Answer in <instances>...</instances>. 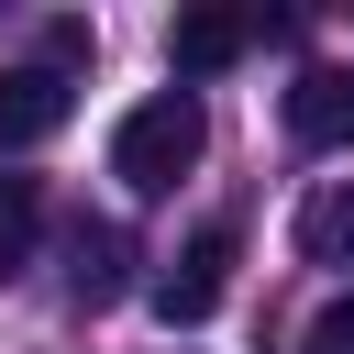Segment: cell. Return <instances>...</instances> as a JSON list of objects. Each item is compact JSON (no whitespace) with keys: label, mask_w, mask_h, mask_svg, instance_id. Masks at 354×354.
I'll list each match as a JSON object with an SVG mask.
<instances>
[{"label":"cell","mask_w":354,"mask_h":354,"mask_svg":"<svg viewBox=\"0 0 354 354\" xmlns=\"http://www.w3.org/2000/svg\"><path fill=\"white\" fill-rule=\"evenodd\" d=\"M33 232H44V188L0 166V277H22V266H33Z\"/></svg>","instance_id":"8"},{"label":"cell","mask_w":354,"mask_h":354,"mask_svg":"<svg viewBox=\"0 0 354 354\" xmlns=\"http://www.w3.org/2000/svg\"><path fill=\"white\" fill-rule=\"evenodd\" d=\"M232 254H243V232H232V221H199V232L177 243V266L144 288L155 321H166V332H199V321L221 310V288H232Z\"/></svg>","instance_id":"2"},{"label":"cell","mask_w":354,"mask_h":354,"mask_svg":"<svg viewBox=\"0 0 354 354\" xmlns=\"http://www.w3.org/2000/svg\"><path fill=\"white\" fill-rule=\"evenodd\" d=\"M299 254L332 266V277H354V177L310 188V210H299Z\"/></svg>","instance_id":"7"},{"label":"cell","mask_w":354,"mask_h":354,"mask_svg":"<svg viewBox=\"0 0 354 354\" xmlns=\"http://www.w3.org/2000/svg\"><path fill=\"white\" fill-rule=\"evenodd\" d=\"M299 354H354V288L310 310V332H299Z\"/></svg>","instance_id":"9"},{"label":"cell","mask_w":354,"mask_h":354,"mask_svg":"<svg viewBox=\"0 0 354 354\" xmlns=\"http://www.w3.org/2000/svg\"><path fill=\"white\" fill-rule=\"evenodd\" d=\"M66 111H77V77H66V66H0V155L55 144Z\"/></svg>","instance_id":"3"},{"label":"cell","mask_w":354,"mask_h":354,"mask_svg":"<svg viewBox=\"0 0 354 354\" xmlns=\"http://www.w3.org/2000/svg\"><path fill=\"white\" fill-rule=\"evenodd\" d=\"M199 144H210V111H199L188 88H155V100H133V111L111 122V177H122L133 199H166V188L199 166Z\"/></svg>","instance_id":"1"},{"label":"cell","mask_w":354,"mask_h":354,"mask_svg":"<svg viewBox=\"0 0 354 354\" xmlns=\"http://www.w3.org/2000/svg\"><path fill=\"white\" fill-rule=\"evenodd\" d=\"M254 44H266V11H177V33H166L177 77H221V66H243Z\"/></svg>","instance_id":"4"},{"label":"cell","mask_w":354,"mask_h":354,"mask_svg":"<svg viewBox=\"0 0 354 354\" xmlns=\"http://www.w3.org/2000/svg\"><path fill=\"white\" fill-rule=\"evenodd\" d=\"M122 266H133V232H122V221H77V232H66V299H77V310L122 299Z\"/></svg>","instance_id":"6"},{"label":"cell","mask_w":354,"mask_h":354,"mask_svg":"<svg viewBox=\"0 0 354 354\" xmlns=\"http://www.w3.org/2000/svg\"><path fill=\"white\" fill-rule=\"evenodd\" d=\"M288 133L299 144H354V66H299V88H288Z\"/></svg>","instance_id":"5"}]
</instances>
